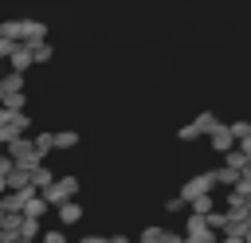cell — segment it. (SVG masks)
I'll return each mask as SVG.
<instances>
[{
	"label": "cell",
	"mask_w": 251,
	"mask_h": 243,
	"mask_svg": "<svg viewBox=\"0 0 251 243\" xmlns=\"http://www.w3.org/2000/svg\"><path fill=\"white\" fill-rule=\"evenodd\" d=\"M43 196H47L51 208H59L63 200H75V196H78V176H55V184L43 188Z\"/></svg>",
	"instance_id": "cell-1"
},
{
	"label": "cell",
	"mask_w": 251,
	"mask_h": 243,
	"mask_svg": "<svg viewBox=\"0 0 251 243\" xmlns=\"http://www.w3.org/2000/svg\"><path fill=\"white\" fill-rule=\"evenodd\" d=\"M212 188H220V180H216V172H200V176H188L184 180V188H180V196L192 204L196 196H208Z\"/></svg>",
	"instance_id": "cell-2"
},
{
	"label": "cell",
	"mask_w": 251,
	"mask_h": 243,
	"mask_svg": "<svg viewBox=\"0 0 251 243\" xmlns=\"http://www.w3.org/2000/svg\"><path fill=\"white\" fill-rule=\"evenodd\" d=\"M8 153H12V157H16V165H24V169H31V165H39V161H43L31 137H16V141L8 145Z\"/></svg>",
	"instance_id": "cell-3"
},
{
	"label": "cell",
	"mask_w": 251,
	"mask_h": 243,
	"mask_svg": "<svg viewBox=\"0 0 251 243\" xmlns=\"http://www.w3.org/2000/svg\"><path fill=\"white\" fill-rule=\"evenodd\" d=\"M208 141H212V149L216 153H231L239 141H235V133H231V125H216L212 133H208Z\"/></svg>",
	"instance_id": "cell-4"
},
{
	"label": "cell",
	"mask_w": 251,
	"mask_h": 243,
	"mask_svg": "<svg viewBox=\"0 0 251 243\" xmlns=\"http://www.w3.org/2000/svg\"><path fill=\"white\" fill-rule=\"evenodd\" d=\"M55 216H59L63 227H75V223L82 219V204H78V200H63V204L55 208Z\"/></svg>",
	"instance_id": "cell-5"
},
{
	"label": "cell",
	"mask_w": 251,
	"mask_h": 243,
	"mask_svg": "<svg viewBox=\"0 0 251 243\" xmlns=\"http://www.w3.org/2000/svg\"><path fill=\"white\" fill-rule=\"evenodd\" d=\"M8 63H12V71H27V67L35 63V59H31V47H27V43H20V47L8 55Z\"/></svg>",
	"instance_id": "cell-6"
},
{
	"label": "cell",
	"mask_w": 251,
	"mask_h": 243,
	"mask_svg": "<svg viewBox=\"0 0 251 243\" xmlns=\"http://www.w3.org/2000/svg\"><path fill=\"white\" fill-rule=\"evenodd\" d=\"M31 184L43 192V188H51V184H55V172H51V169L39 161V165H31Z\"/></svg>",
	"instance_id": "cell-7"
},
{
	"label": "cell",
	"mask_w": 251,
	"mask_h": 243,
	"mask_svg": "<svg viewBox=\"0 0 251 243\" xmlns=\"http://www.w3.org/2000/svg\"><path fill=\"white\" fill-rule=\"evenodd\" d=\"M39 235H43V219L24 216V223H20V239H39Z\"/></svg>",
	"instance_id": "cell-8"
},
{
	"label": "cell",
	"mask_w": 251,
	"mask_h": 243,
	"mask_svg": "<svg viewBox=\"0 0 251 243\" xmlns=\"http://www.w3.org/2000/svg\"><path fill=\"white\" fill-rule=\"evenodd\" d=\"M43 35H47V27L39 20H24V43H39Z\"/></svg>",
	"instance_id": "cell-9"
},
{
	"label": "cell",
	"mask_w": 251,
	"mask_h": 243,
	"mask_svg": "<svg viewBox=\"0 0 251 243\" xmlns=\"http://www.w3.org/2000/svg\"><path fill=\"white\" fill-rule=\"evenodd\" d=\"M239 172H243V169H231V165L216 169V180H220V188H235V184H239Z\"/></svg>",
	"instance_id": "cell-10"
},
{
	"label": "cell",
	"mask_w": 251,
	"mask_h": 243,
	"mask_svg": "<svg viewBox=\"0 0 251 243\" xmlns=\"http://www.w3.org/2000/svg\"><path fill=\"white\" fill-rule=\"evenodd\" d=\"M0 35H8V39H24V20H0Z\"/></svg>",
	"instance_id": "cell-11"
},
{
	"label": "cell",
	"mask_w": 251,
	"mask_h": 243,
	"mask_svg": "<svg viewBox=\"0 0 251 243\" xmlns=\"http://www.w3.org/2000/svg\"><path fill=\"white\" fill-rule=\"evenodd\" d=\"M165 235H169L165 227H157V223H149V227H141V239H137V243H165Z\"/></svg>",
	"instance_id": "cell-12"
},
{
	"label": "cell",
	"mask_w": 251,
	"mask_h": 243,
	"mask_svg": "<svg viewBox=\"0 0 251 243\" xmlns=\"http://www.w3.org/2000/svg\"><path fill=\"white\" fill-rule=\"evenodd\" d=\"M75 145H78V133L75 129H59L55 133V149H75Z\"/></svg>",
	"instance_id": "cell-13"
},
{
	"label": "cell",
	"mask_w": 251,
	"mask_h": 243,
	"mask_svg": "<svg viewBox=\"0 0 251 243\" xmlns=\"http://www.w3.org/2000/svg\"><path fill=\"white\" fill-rule=\"evenodd\" d=\"M0 86H4V94H8V90H24V71L4 74V78H0Z\"/></svg>",
	"instance_id": "cell-14"
},
{
	"label": "cell",
	"mask_w": 251,
	"mask_h": 243,
	"mask_svg": "<svg viewBox=\"0 0 251 243\" xmlns=\"http://www.w3.org/2000/svg\"><path fill=\"white\" fill-rule=\"evenodd\" d=\"M24 102H27V98H24V90H8V94H4V106H8L12 114H20V110H24Z\"/></svg>",
	"instance_id": "cell-15"
},
{
	"label": "cell",
	"mask_w": 251,
	"mask_h": 243,
	"mask_svg": "<svg viewBox=\"0 0 251 243\" xmlns=\"http://www.w3.org/2000/svg\"><path fill=\"white\" fill-rule=\"evenodd\" d=\"M31 141H35V149H39V157H47V153L55 149V133H35Z\"/></svg>",
	"instance_id": "cell-16"
},
{
	"label": "cell",
	"mask_w": 251,
	"mask_h": 243,
	"mask_svg": "<svg viewBox=\"0 0 251 243\" xmlns=\"http://www.w3.org/2000/svg\"><path fill=\"white\" fill-rule=\"evenodd\" d=\"M212 208H216V200H212V192H208V196H196V200L188 204V212H200V216H208Z\"/></svg>",
	"instance_id": "cell-17"
},
{
	"label": "cell",
	"mask_w": 251,
	"mask_h": 243,
	"mask_svg": "<svg viewBox=\"0 0 251 243\" xmlns=\"http://www.w3.org/2000/svg\"><path fill=\"white\" fill-rule=\"evenodd\" d=\"M39 243H71V239H67V231H63V223H59V227H47V231L39 235Z\"/></svg>",
	"instance_id": "cell-18"
},
{
	"label": "cell",
	"mask_w": 251,
	"mask_h": 243,
	"mask_svg": "<svg viewBox=\"0 0 251 243\" xmlns=\"http://www.w3.org/2000/svg\"><path fill=\"white\" fill-rule=\"evenodd\" d=\"M27 47H31V59H35V63H47V59H51V47H47V39H39V43H27Z\"/></svg>",
	"instance_id": "cell-19"
},
{
	"label": "cell",
	"mask_w": 251,
	"mask_h": 243,
	"mask_svg": "<svg viewBox=\"0 0 251 243\" xmlns=\"http://www.w3.org/2000/svg\"><path fill=\"white\" fill-rule=\"evenodd\" d=\"M216 125H220V122H216V114H200V118H196V129H200V133H212Z\"/></svg>",
	"instance_id": "cell-20"
},
{
	"label": "cell",
	"mask_w": 251,
	"mask_h": 243,
	"mask_svg": "<svg viewBox=\"0 0 251 243\" xmlns=\"http://www.w3.org/2000/svg\"><path fill=\"white\" fill-rule=\"evenodd\" d=\"M176 137H180V141H200V129H196V122L180 125V129H176Z\"/></svg>",
	"instance_id": "cell-21"
},
{
	"label": "cell",
	"mask_w": 251,
	"mask_h": 243,
	"mask_svg": "<svg viewBox=\"0 0 251 243\" xmlns=\"http://www.w3.org/2000/svg\"><path fill=\"white\" fill-rule=\"evenodd\" d=\"M165 212H169V216H176V212H188V200H184V196H173V200H165Z\"/></svg>",
	"instance_id": "cell-22"
},
{
	"label": "cell",
	"mask_w": 251,
	"mask_h": 243,
	"mask_svg": "<svg viewBox=\"0 0 251 243\" xmlns=\"http://www.w3.org/2000/svg\"><path fill=\"white\" fill-rule=\"evenodd\" d=\"M231 133H235V141L247 137V133H251V122H231Z\"/></svg>",
	"instance_id": "cell-23"
},
{
	"label": "cell",
	"mask_w": 251,
	"mask_h": 243,
	"mask_svg": "<svg viewBox=\"0 0 251 243\" xmlns=\"http://www.w3.org/2000/svg\"><path fill=\"white\" fill-rule=\"evenodd\" d=\"M239 149H243V153L251 157V133H247V137H239Z\"/></svg>",
	"instance_id": "cell-24"
},
{
	"label": "cell",
	"mask_w": 251,
	"mask_h": 243,
	"mask_svg": "<svg viewBox=\"0 0 251 243\" xmlns=\"http://www.w3.org/2000/svg\"><path fill=\"white\" fill-rule=\"evenodd\" d=\"M220 243H247L243 235H220Z\"/></svg>",
	"instance_id": "cell-25"
},
{
	"label": "cell",
	"mask_w": 251,
	"mask_h": 243,
	"mask_svg": "<svg viewBox=\"0 0 251 243\" xmlns=\"http://www.w3.org/2000/svg\"><path fill=\"white\" fill-rule=\"evenodd\" d=\"M165 243H184V235H173V231H169V235H165Z\"/></svg>",
	"instance_id": "cell-26"
},
{
	"label": "cell",
	"mask_w": 251,
	"mask_h": 243,
	"mask_svg": "<svg viewBox=\"0 0 251 243\" xmlns=\"http://www.w3.org/2000/svg\"><path fill=\"white\" fill-rule=\"evenodd\" d=\"M4 192H8V176L0 172V196H4Z\"/></svg>",
	"instance_id": "cell-27"
},
{
	"label": "cell",
	"mask_w": 251,
	"mask_h": 243,
	"mask_svg": "<svg viewBox=\"0 0 251 243\" xmlns=\"http://www.w3.org/2000/svg\"><path fill=\"white\" fill-rule=\"evenodd\" d=\"M110 243H133V239H126V235H110Z\"/></svg>",
	"instance_id": "cell-28"
},
{
	"label": "cell",
	"mask_w": 251,
	"mask_h": 243,
	"mask_svg": "<svg viewBox=\"0 0 251 243\" xmlns=\"http://www.w3.org/2000/svg\"><path fill=\"white\" fill-rule=\"evenodd\" d=\"M243 239H247V243H251V223H247V231H243Z\"/></svg>",
	"instance_id": "cell-29"
},
{
	"label": "cell",
	"mask_w": 251,
	"mask_h": 243,
	"mask_svg": "<svg viewBox=\"0 0 251 243\" xmlns=\"http://www.w3.org/2000/svg\"><path fill=\"white\" fill-rule=\"evenodd\" d=\"M4 216H8V212H4V204H0V223H4Z\"/></svg>",
	"instance_id": "cell-30"
},
{
	"label": "cell",
	"mask_w": 251,
	"mask_h": 243,
	"mask_svg": "<svg viewBox=\"0 0 251 243\" xmlns=\"http://www.w3.org/2000/svg\"><path fill=\"white\" fill-rule=\"evenodd\" d=\"M0 149H4V141H0Z\"/></svg>",
	"instance_id": "cell-31"
},
{
	"label": "cell",
	"mask_w": 251,
	"mask_h": 243,
	"mask_svg": "<svg viewBox=\"0 0 251 243\" xmlns=\"http://www.w3.org/2000/svg\"><path fill=\"white\" fill-rule=\"evenodd\" d=\"M0 78H4V74H0Z\"/></svg>",
	"instance_id": "cell-32"
}]
</instances>
